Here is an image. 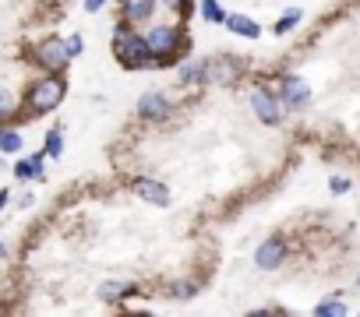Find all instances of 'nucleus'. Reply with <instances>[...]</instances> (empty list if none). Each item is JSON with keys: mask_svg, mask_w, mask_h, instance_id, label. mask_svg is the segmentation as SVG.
Listing matches in <instances>:
<instances>
[{"mask_svg": "<svg viewBox=\"0 0 360 317\" xmlns=\"http://www.w3.org/2000/svg\"><path fill=\"white\" fill-rule=\"evenodd\" d=\"M113 57L124 63L128 71H145V68H159L152 50H148V39L141 32H134L128 21L113 28Z\"/></svg>", "mask_w": 360, "mask_h": 317, "instance_id": "nucleus-1", "label": "nucleus"}, {"mask_svg": "<svg viewBox=\"0 0 360 317\" xmlns=\"http://www.w3.org/2000/svg\"><path fill=\"white\" fill-rule=\"evenodd\" d=\"M64 95H68L64 78H60V74H46V78H39L32 88H28L25 106H28V113H32V116H43V113H50V110H57L60 103H64Z\"/></svg>", "mask_w": 360, "mask_h": 317, "instance_id": "nucleus-2", "label": "nucleus"}, {"mask_svg": "<svg viewBox=\"0 0 360 317\" xmlns=\"http://www.w3.org/2000/svg\"><path fill=\"white\" fill-rule=\"evenodd\" d=\"M145 39H148V50H152L156 63H170V60H177L188 50V36L180 28H173V25H156Z\"/></svg>", "mask_w": 360, "mask_h": 317, "instance_id": "nucleus-3", "label": "nucleus"}, {"mask_svg": "<svg viewBox=\"0 0 360 317\" xmlns=\"http://www.w3.org/2000/svg\"><path fill=\"white\" fill-rule=\"evenodd\" d=\"M32 57H36L39 68H43V71H50V74L68 71V63L74 60V57L68 53V43H64V39H43V43H36Z\"/></svg>", "mask_w": 360, "mask_h": 317, "instance_id": "nucleus-4", "label": "nucleus"}, {"mask_svg": "<svg viewBox=\"0 0 360 317\" xmlns=\"http://www.w3.org/2000/svg\"><path fill=\"white\" fill-rule=\"evenodd\" d=\"M251 110H254V116H258L261 123H268V127H276V123L283 120V113H286V106L279 103V95L268 92L265 85H258V88L251 92Z\"/></svg>", "mask_w": 360, "mask_h": 317, "instance_id": "nucleus-5", "label": "nucleus"}, {"mask_svg": "<svg viewBox=\"0 0 360 317\" xmlns=\"http://www.w3.org/2000/svg\"><path fill=\"white\" fill-rule=\"evenodd\" d=\"M276 95H279V103L286 110H304L308 99H311V88L304 78H297V74H283L279 85H276Z\"/></svg>", "mask_w": 360, "mask_h": 317, "instance_id": "nucleus-6", "label": "nucleus"}, {"mask_svg": "<svg viewBox=\"0 0 360 317\" xmlns=\"http://www.w3.org/2000/svg\"><path fill=\"white\" fill-rule=\"evenodd\" d=\"M205 63H208V85H233L240 78V60L230 53L205 57Z\"/></svg>", "mask_w": 360, "mask_h": 317, "instance_id": "nucleus-7", "label": "nucleus"}, {"mask_svg": "<svg viewBox=\"0 0 360 317\" xmlns=\"http://www.w3.org/2000/svg\"><path fill=\"white\" fill-rule=\"evenodd\" d=\"M170 110H173V103L163 92H145L138 99V116L141 120H163V116H170Z\"/></svg>", "mask_w": 360, "mask_h": 317, "instance_id": "nucleus-8", "label": "nucleus"}, {"mask_svg": "<svg viewBox=\"0 0 360 317\" xmlns=\"http://www.w3.org/2000/svg\"><path fill=\"white\" fill-rule=\"evenodd\" d=\"M134 194L148 205H170V190L166 183H159L156 176H138L134 180Z\"/></svg>", "mask_w": 360, "mask_h": 317, "instance_id": "nucleus-9", "label": "nucleus"}, {"mask_svg": "<svg viewBox=\"0 0 360 317\" xmlns=\"http://www.w3.org/2000/svg\"><path fill=\"white\" fill-rule=\"evenodd\" d=\"M283 258H286V243L283 240H265L258 250H254V265L258 268H279L283 265Z\"/></svg>", "mask_w": 360, "mask_h": 317, "instance_id": "nucleus-10", "label": "nucleus"}, {"mask_svg": "<svg viewBox=\"0 0 360 317\" xmlns=\"http://www.w3.org/2000/svg\"><path fill=\"white\" fill-rule=\"evenodd\" d=\"M152 11H156V0H124V4H120V18H124L128 25L148 21Z\"/></svg>", "mask_w": 360, "mask_h": 317, "instance_id": "nucleus-11", "label": "nucleus"}, {"mask_svg": "<svg viewBox=\"0 0 360 317\" xmlns=\"http://www.w3.org/2000/svg\"><path fill=\"white\" fill-rule=\"evenodd\" d=\"M226 32H233V36H244V39H258L261 36V25L248 14H226Z\"/></svg>", "mask_w": 360, "mask_h": 317, "instance_id": "nucleus-12", "label": "nucleus"}, {"mask_svg": "<svg viewBox=\"0 0 360 317\" xmlns=\"http://www.w3.org/2000/svg\"><path fill=\"white\" fill-rule=\"evenodd\" d=\"M43 158H46V152H32L28 158H18L14 176L18 180H43Z\"/></svg>", "mask_w": 360, "mask_h": 317, "instance_id": "nucleus-13", "label": "nucleus"}, {"mask_svg": "<svg viewBox=\"0 0 360 317\" xmlns=\"http://www.w3.org/2000/svg\"><path fill=\"white\" fill-rule=\"evenodd\" d=\"M177 78H180V85H208V63H205V57L184 63Z\"/></svg>", "mask_w": 360, "mask_h": 317, "instance_id": "nucleus-14", "label": "nucleus"}, {"mask_svg": "<svg viewBox=\"0 0 360 317\" xmlns=\"http://www.w3.org/2000/svg\"><path fill=\"white\" fill-rule=\"evenodd\" d=\"M134 293V282H128V278H113V282H103L99 285V300H124V296H131Z\"/></svg>", "mask_w": 360, "mask_h": 317, "instance_id": "nucleus-15", "label": "nucleus"}, {"mask_svg": "<svg viewBox=\"0 0 360 317\" xmlns=\"http://www.w3.org/2000/svg\"><path fill=\"white\" fill-rule=\"evenodd\" d=\"M166 296H173V300H191V296H198V282H194V278H180V282H170Z\"/></svg>", "mask_w": 360, "mask_h": 317, "instance_id": "nucleus-16", "label": "nucleus"}, {"mask_svg": "<svg viewBox=\"0 0 360 317\" xmlns=\"http://www.w3.org/2000/svg\"><path fill=\"white\" fill-rule=\"evenodd\" d=\"M300 18H304V11H300V8H290V11L272 25V32H276V36H286V32H293V28L300 25Z\"/></svg>", "mask_w": 360, "mask_h": 317, "instance_id": "nucleus-17", "label": "nucleus"}, {"mask_svg": "<svg viewBox=\"0 0 360 317\" xmlns=\"http://www.w3.org/2000/svg\"><path fill=\"white\" fill-rule=\"evenodd\" d=\"M198 11H201L205 21H212V25H223V21H226V11L219 8V0H201Z\"/></svg>", "mask_w": 360, "mask_h": 317, "instance_id": "nucleus-18", "label": "nucleus"}, {"mask_svg": "<svg viewBox=\"0 0 360 317\" xmlns=\"http://www.w3.org/2000/svg\"><path fill=\"white\" fill-rule=\"evenodd\" d=\"M0 152H4V155L21 152V134H18V131H11V127H4V131H0Z\"/></svg>", "mask_w": 360, "mask_h": 317, "instance_id": "nucleus-19", "label": "nucleus"}, {"mask_svg": "<svg viewBox=\"0 0 360 317\" xmlns=\"http://www.w3.org/2000/svg\"><path fill=\"white\" fill-rule=\"evenodd\" d=\"M43 152H46V158H57L60 152H64V134H60V131H46Z\"/></svg>", "mask_w": 360, "mask_h": 317, "instance_id": "nucleus-20", "label": "nucleus"}, {"mask_svg": "<svg viewBox=\"0 0 360 317\" xmlns=\"http://www.w3.org/2000/svg\"><path fill=\"white\" fill-rule=\"evenodd\" d=\"M314 314H318V317H336V314H346V303H343V300H321V303L314 307Z\"/></svg>", "mask_w": 360, "mask_h": 317, "instance_id": "nucleus-21", "label": "nucleus"}, {"mask_svg": "<svg viewBox=\"0 0 360 317\" xmlns=\"http://www.w3.org/2000/svg\"><path fill=\"white\" fill-rule=\"evenodd\" d=\"M163 4L173 11V14H180V18H188L191 14V8H194V0H163Z\"/></svg>", "mask_w": 360, "mask_h": 317, "instance_id": "nucleus-22", "label": "nucleus"}, {"mask_svg": "<svg viewBox=\"0 0 360 317\" xmlns=\"http://www.w3.org/2000/svg\"><path fill=\"white\" fill-rule=\"evenodd\" d=\"M350 187H353V183H350L346 176H332V180H328V190H332V194H346Z\"/></svg>", "mask_w": 360, "mask_h": 317, "instance_id": "nucleus-23", "label": "nucleus"}, {"mask_svg": "<svg viewBox=\"0 0 360 317\" xmlns=\"http://www.w3.org/2000/svg\"><path fill=\"white\" fill-rule=\"evenodd\" d=\"M11 113H14V99L0 88V116H11Z\"/></svg>", "mask_w": 360, "mask_h": 317, "instance_id": "nucleus-24", "label": "nucleus"}, {"mask_svg": "<svg viewBox=\"0 0 360 317\" xmlns=\"http://www.w3.org/2000/svg\"><path fill=\"white\" fill-rule=\"evenodd\" d=\"M64 43H68V53H71V57H78V53L85 50V43H81V36H68Z\"/></svg>", "mask_w": 360, "mask_h": 317, "instance_id": "nucleus-25", "label": "nucleus"}, {"mask_svg": "<svg viewBox=\"0 0 360 317\" xmlns=\"http://www.w3.org/2000/svg\"><path fill=\"white\" fill-rule=\"evenodd\" d=\"M106 4H110V0H85V11H88V14H96V11H103Z\"/></svg>", "mask_w": 360, "mask_h": 317, "instance_id": "nucleus-26", "label": "nucleus"}, {"mask_svg": "<svg viewBox=\"0 0 360 317\" xmlns=\"http://www.w3.org/2000/svg\"><path fill=\"white\" fill-rule=\"evenodd\" d=\"M8 205V190H0V208H4Z\"/></svg>", "mask_w": 360, "mask_h": 317, "instance_id": "nucleus-27", "label": "nucleus"}, {"mask_svg": "<svg viewBox=\"0 0 360 317\" xmlns=\"http://www.w3.org/2000/svg\"><path fill=\"white\" fill-rule=\"evenodd\" d=\"M357 285H360V278H357Z\"/></svg>", "mask_w": 360, "mask_h": 317, "instance_id": "nucleus-28", "label": "nucleus"}]
</instances>
